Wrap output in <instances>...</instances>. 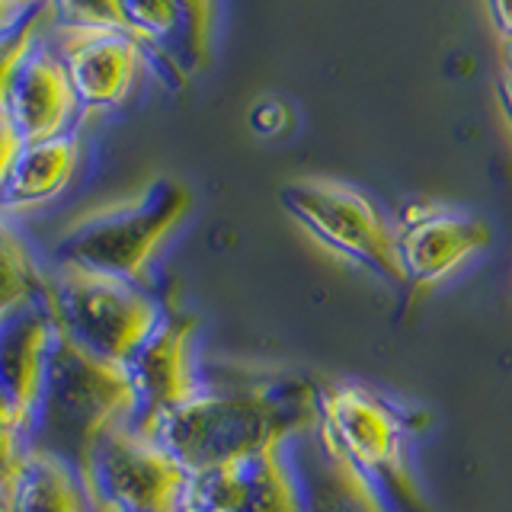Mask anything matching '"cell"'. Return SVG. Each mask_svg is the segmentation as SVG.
<instances>
[{"label": "cell", "instance_id": "1", "mask_svg": "<svg viewBox=\"0 0 512 512\" xmlns=\"http://www.w3.org/2000/svg\"><path fill=\"white\" fill-rule=\"evenodd\" d=\"M320 384L301 375H263L199 388L157 426L154 439L196 477L260 458L320 423Z\"/></svg>", "mask_w": 512, "mask_h": 512}, {"label": "cell", "instance_id": "2", "mask_svg": "<svg viewBox=\"0 0 512 512\" xmlns=\"http://www.w3.org/2000/svg\"><path fill=\"white\" fill-rule=\"evenodd\" d=\"M132 407L125 368L90 356L55 327L42 388L23 429V452H45L80 474L93 442L132 420Z\"/></svg>", "mask_w": 512, "mask_h": 512}, {"label": "cell", "instance_id": "3", "mask_svg": "<svg viewBox=\"0 0 512 512\" xmlns=\"http://www.w3.org/2000/svg\"><path fill=\"white\" fill-rule=\"evenodd\" d=\"M320 426L384 512H432L410 468L407 416L362 384H320Z\"/></svg>", "mask_w": 512, "mask_h": 512}, {"label": "cell", "instance_id": "4", "mask_svg": "<svg viewBox=\"0 0 512 512\" xmlns=\"http://www.w3.org/2000/svg\"><path fill=\"white\" fill-rule=\"evenodd\" d=\"M189 212V189L176 180H151L138 196L80 218L58 240L55 266H74L100 276L144 282L157 247Z\"/></svg>", "mask_w": 512, "mask_h": 512}, {"label": "cell", "instance_id": "5", "mask_svg": "<svg viewBox=\"0 0 512 512\" xmlns=\"http://www.w3.org/2000/svg\"><path fill=\"white\" fill-rule=\"evenodd\" d=\"M45 298L55 327L90 356L125 365L164 320L167 308L141 282L100 272L55 266L45 279Z\"/></svg>", "mask_w": 512, "mask_h": 512}, {"label": "cell", "instance_id": "6", "mask_svg": "<svg viewBox=\"0 0 512 512\" xmlns=\"http://www.w3.org/2000/svg\"><path fill=\"white\" fill-rule=\"evenodd\" d=\"M80 484L93 512H176L189 474L157 439L119 423L93 442Z\"/></svg>", "mask_w": 512, "mask_h": 512}, {"label": "cell", "instance_id": "7", "mask_svg": "<svg viewBox=\"0 0 512 512\" xmlns=\"http://www.w3.org/2000/svg\"><path fill=\"white\" fill-rule=\"evenodd\" d=\"M282 205L320 244L365 266L388 285H407L391 224L359 189L330 180H301L282 189Z\"/></svg>", "mask_w": 512, "mask_h": 512}, {"label": "cell", "instance_id": "8", "mask_svg": "<svg viewBox=\"0 0 512 512\" xmlns=\"http://www.w3.org/2000/svg\"><path fill=\"white\" fill-rule=\"evenodd\" d=\"M42 36L68 74L80 112H103L109 106H119L132 90L141 48L125 29L68 26L48 13Z\"/></svg>", "mask_w": 512, "mask_h": 512}, {"label": "cell", "instance_id": "9", "mask_svg": "<svg viewBox=\"0 0 512 512\" xmlns=\"http://www.w3.org/2000/svg\"><path fill=\"white\" fill-rule=\"evenodd\" d=\"M192 330H196V324L189 317L167 311L164 320L154 327V333L122 365L135 397L128 426L151 439L157 426L176 407H183L186 400L196 397L202 388L196 381V372H192V356H189Z\"/></svg>", "mask_w": 512, "mask_h": 512}, {"label": "cell", "instance_id": "10", "mask_svg": "<svg viewBox=\"0 0 512 512\" xmlns=\"http://www.w3.org/2000/svg\"><path fill=\"white\" fill-rule=\"evenodd\" d=\"M0 112L7 116V122L13 125V132L20 135L23 144L61 138L71 132L80 106L68 74H64L58 55L45 42L42 32L32 42L26 58L20 61V68L13 71Z\"/></svg>", "mask_w": 512, "mask_h": 512}, {"label": "cell", "instance_id": "11", "mask_svg": "<svg viewBox=\"0 0 512 512\" xmlns=\"http://www.w3.org/2000/svg\"><path fill=\"white\" fill-rule=\"evenodd\" d=\"M400 269L410 285H436L490 244L487 224L436 205H410L394 231Z\"/></svg>", "mask_w": 512, "mask_h": 512}, {"label": "cell", "instance_id": "12", "mask_svg": "<svg viewBox=\"0 0 512 512\" xmlns=\"http://www.w3.org/2000/svg\"><path fill=\"white\" fill-rule=\"evenodd\" d=\"M52 340L55 317L48 308L45 288L29 301L0 314V407L20 429V442L42 388Z\"/></svg>", "mask_w": 512, "mask_h": 512}, {"label": "cell", "instance_id": "13", "mask_svg": "<svg viewBox=\"0 0 512 512\" xmlns=\"http://www.w3.org/2000/svg\"><path fill=\"white\" fill-rule=\"evenodd\" d=\"M282 455L298 484L301 512H384L372 487L340 455L320 423L288 439Z\"/></svg>", "mask_w": 512, "mask_h": 512}, {"label": "cell", "instance_id": "14", "mask_svg": "<svg viewBox=\"0 0 512 512\" xmlns=\"http://www.w3.org/2000/svg\"><path fill=\"white\" fill-rule=\"evenodd\" d=\"M125 32L173 77H186L208 58V4H119Z\"/></svg>", "mask_w": 512, "mask_h": 512}, {"label": "cell", "instance_id": "15", "mask_svg": "<svg viewBox=\"0 0 512 512\" xmlns=\"http://www.w3.org/2000/svg\"><path fill=\"white\" fill-rule=\"evenodd\" d=\"M74 167H77L74 132L36 144H23L7 180L0 183V208H32L55 199L71 183Z\"/></svg>", "mask_w": 512, "mask_h": 512}, {"label": "cell", "instance_id": "16", "mask_svg": "<svg viewBox=\"0 0 512 512\" xmlns=\"http://www.w3.org/2000/svg\"><path fill=\"white\" fill-rule=\"evenodd\" d=\"M7 506L10 512H93L80 474L64 461L29 448L7 490Z\"/></svg>", "mask_w": 512, "mask_h": 512}, {"label": "cell", "instance_id": "17", "mask_svg": "<svg viewBox=\"0 0 512 512\" xmlns=\"http://www.w3.org/2000/svg\"><path fill=\"white\" fill-rule=\"evenodd\" d=\"M45 288V276L39 272L26 240L0 218V314L29 301Z\"/></svg>", "mask_w": 512, "mask_h": 512}, {"label": "cell", "instance_id": "18", "mask_svg": "<svg viewBox=\"0 0 512 512\" xmlns=\"http://www.w3.org/2000/svg\"><path fill=\"white\" fill-rule=\"evenodd\" d=\"M48 13H52V4H32V10L20 23H13L10 29L0 32V103H4V93H7L13 71L20 68V61L26 58L32 42L39 39Z\"/></svg>", "mask_w": 512, "mask_h": 512}, {"label": "cell", "instance_id": "19", "mask_svg": "<svg viewBox=\"0 0 512 512\" xmlns=\"http://www.w3.org/2000/svg\"><path fill=\"white\" fill-rule=\"evenodd\" d=\"M20 458H23L20 429L13 426V420L0 407V493L10 490L16 471H20Z\"/></svg>", "mask_w": 512, "mask_h": 512}, {"label": "cell", "instance_id": "20", "mask_svg": "<svg viewBox=\"0 0 512 512\" xmlns=\"http://www.w3.org/2000/svg\"><path fill=\"white\" fill-rule=\"evenodd\" d=\"M20 148H23L20 135L13 132V125L7 122L4 112H0V183L7 180V173H10V167H13L16 154H20Z\"/></svg>", "mask_w": 512, "mask_h": 512}, {"label": "cell", "instance_id": "21", "mask_svg": "<svg viewBox=\"0 0 512 512\" xmlns=\"http://www.w3.org/2000/svg\"><path fill=\"white\" fill-rule=\"evenodd\" d=\"M29 10H32V4H16V0H0V32L10 29L13 23H20Z\"/></svg>", "mask_w": 512, "mask_h": 512}, {"label": "cell", "instance_id": "22", "mask_svg": "<svg viewBox=\"0 0 512 512\" xmlns=\"http://www.w3.org/2000/svg\"><path fill=\"white\" fill-rule=\"evenodd\" d=\"M490 16L496 23H500V29L506 32V36H512V0H503V4H490Z\"/></svg>", "mask_w": 512, "mask_h": 512}, {"label": "cell", "instance_id": "23", "mask_svg": "<svg viewBox=\"0 0 512 512\" xmlns=\"http://www.w3.org/2000/svg\"><path fill=\"white\" fill-rule=\"evenodd\" d=\"M500 103H503V112H506L509 122H512V74L500 80Z\"/></svg>", "mask_w": 512, "mask_h": 512}, {"label": "cell", "instance_id": "24", "mask_svg": "<svg viewBox=\"0 0 512 512\" xmlns=\"http://www.w3.org/2000/svg\"><path fill=\"white\" fill-rule=\"evenodd\" d=\"M176 512H218V509H212V506H202V503H196V500H183V506L176 509Z\"/></svg>", "mask_w": 512, "mask_h": 512}, {"label": "cell", "instance_id": "25", "mask_svg": "<svg viewBox=\"0 0 512 512\" xmlns=\"http://www.w3.org/2000/svg\"><path fill=\"white\" fill-rule=\"evenodd\" d=\"M506 64H509V74H512V36H506Z\"/></svg>", "mask_w": 512, "mask_h": 512}, {"label": "cell", "instance_id": "26", "mask_svg": "<svg viewBox=\"0 0 512 512\" xmlns=\"http://www.w3.org/2000/svg\"><path fill=\"white\" fill-rule=\"evenodd\" d=\"M0 512H10V506H7V493H0Z\"/></svg>", "mask_w": 512, "mask_h": 512}]
</instances>
